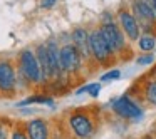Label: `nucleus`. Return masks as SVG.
<instances>
[{
    "label": "nucleus",
    "mask_w": 156,
    "mask_h": 139,
    "mask_svg": "<svg viewBox=\"0 0 156 139\" xmlns=\"http://www.w3.org/2000/svg\"><path fill=\"white\" fill-rule=\"evenodd\" d=\"M94 107H76L64 112L61 121L54 119L55 132L54 139L61 136L62 139H92L98 131Z\"/></svg>",
    "instance_id": "obj_1"
},
{
    "label": "nucleus",
    "mask_w": 156,
    "mask_h": 139,
    "mask_svg": "<svg viewBox=\"0 0 156 139\" xmlns=\"http://www.w3.org/2000/svg\"><path fill=\"white\" fill-rule=\"evenodd\" d=\"M59 67H61V77L71 84H74L76 79L82 75V69L86 67V64L71 40L59 45Z\"/></svg>",
    "instance_id": "obj_2"
},
{
    "label": "nucleus",
    "mask_w": 156,
    "mask_h": 139,
    "mask_svg": "<svg viewBox=\"0 0 156 139\" xmlns=\"http://www.w3.org/2000/svg\"><path fill=\"white\" fill-rule=\"evenodd\" d=\"M15 65L22 74L27 77V81L30 82V85L37 91L42 89V71L39 65L37 55L32 47H25L22 50H19V54L15 55Z\"/></svg>",
    "instance_id": "obj_3"
},
{
    "label": "nucleus",
    "mask_w": 156,
    "mask_h": 139,
    "mask_svg": "<svg viewBox=\"0 0 156 139\" xmlns=\"http://www.w3.org/2000/svg\"><path fill=\"white\" fill-rule=\"evenodd\" d=\"M99 32H101L102 39L106 40V44L109 45L114 55H121L122 52L128 49V42H126V35L122 34L121 27L112 20V17L109 14H104L101 24H99Z\"/></svg>",
    "instance_id": "obj_4"
},
{
    "label": "nucleus",
    "mask_w": 156,
    "mask_h": 139,
    "mask_svg": "<svg viewBox=\"0 0 156 139\" xmlns=\"http://www.w3.org/2000/svg\"><path fill=\"white\" fill-rule=\"evenodd\" d=\"M17 96V65L14 57L0 55V97L12 99Z\"/></svg>",
    "instance_id": "obj_5"
},
{
    "label": "nucleus",
    "mask_w": 156,
    "mask_h": 139,
    "mask_svg": "<svg viewBox=\"0 0 156 139\" xmlns=\"http://www.w3.org/2000/svg\"><path fill=\"white\" fill-rule=\"evenodd\" d=\"M89 50H91L92 62L96 65L101 67H109L111 64H114V52L109 49V45L106 44V40L102 39L99 29H92L89 30Z\"/></svg>",
    "instance_id": "obj_6"
},
{
    "label": "nucleus",
    "mask_w": 156,
    "mask_h": 139,
    "mask_svg": "<svg viewBox=\"0 0 156 139\" xmlns=\"http://www.w3.org/2000/svg\"><path fill=\"white\" fill-rule=\"evenodd\" d=\"M131 14L134 15L139 29L148 34H154L156 29V14L153 10L149 0H133L131 2ZM156 35V34H154Z\"/></svg>",
    "instance_id": "obj_7"
},
{
    "label": "nucleus",
    "mask_w": 156,
    "mask_h": 139,
    "mask_svg": "<svg viewBox=\"0 0 156 139\" xmlns=\"http://www.w3.org/2000/svg\"><path fill=\"white\" fill-rule=\"evenodd\" d=\"M111 109L118 117L124 119V121H129V122H139L144 117L143 107L136 101H133L128 94L114 99L112 104H111Z\"/></svg>",
    "instance_id": "obj_8"
},
{
    "label": "nucleus",
    "mask_w": 156,
    "mask_h": 139,
    "mask_svg": "<svg viewBox=\"0 0 156 139\" xmlns=\"http://www.w3.org/2000/svg\"><path fill=\"white\" fill-rule=\"evenodd\" d=\"M24 124L29 139H54V121H49L45 117H34L25 121Z\"/></svg>",
    "instance_id": "obj_9"
},
{
    "label": "nucleus",
    "mask_w": 156,
    "mask_h": 139,
    "mask_svg": "<svg viewBox=\"0 0 156 139\" xmlns=\"http://www.w3.org/2000/svg\"><path fill=\"white\" fill-rule=\"evenodd\" d=\"M118 22L119 27H121L122 34L126 35V39L131 42H136L141 35V29H139L138 22H136L134 15L131 14V10L128 9H119L118 10Z\"/></svg>",
    "instance_id": "obj_10"
},
{
    "label": "nucleus",
    "mask_w": 156,
    "mask_h": 139,
    "mask_svg": "<svg viewBox=\"0 0 156 139\" xmlns=\"http://www.w3.org/2000/svg\"><path fill=\"white\" fill-rule=\"evenodd\" d=\"M71 42L76 45V49L79 50L82 61H84L86 65L94 64L91 57V50H89V30L84 27H76L74 30L71 32Z\"/></svg>",
    "instance_id": "obj_11"
},
{
    "label": "nucleus",
    "mask_w": 156,
    "mask_h": 139,
    "mask_svg": "<svg viewBox=\"0 0 156 139\" xmlns=\"http://www.w3.org/2000/svg\"><path fill=\"white\" fill-rule=\"evenodd\" d=\"M32 104H42V106H49V107H54V104H55V101H54V97H52V94H49V92H45V91H34L29 97H25V99H22L20 102H19V107H22V106H32Z\"/></svg>",
    "instance_id": "obj_12"
},
{
    "label": "nucleus",
    "mask_w": 156,
    "mask_h": 139,
    "mask_svg": "<svg viewBox=\"0 0 156 139\" xmlns=\"http://www.w3.org/2000/svg\"><path fill=\"white\" fill-rule=\"evenodd\" d=\"M141 96L148 106L156 107V79H148L144 81L141 89Z\"/></svg>",
    "instance_id": "obj_13"
},
{
    "label": "nucleus",
    "mask_w": 156,
    "mask_h": 139,
    "mask_svg": "<svg viewBox=\"0 0 156 139\" xmlns=\"http://www.w3.org/2000/svg\"><path fill=\"white\" fill-rule=\"evenodd\" d=\"M136 42H138L139 50H143V52H153V50H154V47H156V35L144 32V34L139 35V39Z\"/></svg>",
    "instance_id": "obj_14"
},
{
    "label": "nucleus",
    "mask_w": 156,
    "mask_h": 139,
    "mask_svg": "<svg viewBox=\"0 0 156 139\" xmlns=\"http://www.w3.org/2000/svg\"><path fill=\"white\" fill-rule=\"evenodd\" d=\"M10 139H29L27 132H25V124L22 121H14L10 131Z\"/></svg>",
    "instance_id": "obj_15"
},
{
    "label": "nucleus",
    "mask_w": 156,
    "mask_h": 139,
    "mask_svg": "<svg viewBox=\"0 0 156 139\" xmlns=\"http://www.w3.org/2000/svg\"><path fill=\"white\" fill-rule=\"evenodd\" d=\"M12 126H14V121H12V119L0 116V139H10Z\"/></svg>",
    "instance_id": "obj_16"
},
{
    "label": "nucleus",
    "mask_w": 156,
    "mask_h": 139,
    "mask_svg": "<svg viewBox=\"0 0 156 139\" xmlns=\"http://www.w3.org/2000/svg\"><path fill=\"white\" fill-rule=\"evenodd\" d=\"M121 77V71L119 69H111L108 71L106 74L101 75V82H112V81H118Z\"/></svg>",
    "instance_id": "obj_17"
},
{
    "label": "nucleus",
    "mask_w": 156,
    "mask_h": 139,
    "mask_svg": "<svg viewBox=\"0 0 156 139\" xmlns=\"http://www.w3.org/2000/svg\"><path fill=\"white\" fill-rule=\"evenodd\" d=\"M154 62V55L151 54V52H146V54L139 55L138 59H136V64L138 65H149Z\"/></svg>",
    "instance_id": "obj_18"
},
{
    "label": "nucleus",
    "mask_w": 156,
    "mask_h": 139,
    "mask_svg": "<svg viewBox=\"0 0 156 139\" xmlns=\"http://www.w3.org/2000/svg\"><path fill=\"white\" fill-rule=\"evenodd\" d=\"M99 92H101V84H99V82H91V84H87V92H86L87 96L98 97Z\"/></svg>",
    "instance_id": "obj_19"
},
{
    "label": "nucleus",
    "mask_w": 156,
    "mask_h": 139,
    "mask_svg": "<svg viewBox=\"0 0 156 139\" xmlns=\"http://www.w3.org/2000/svg\"><path fill=\"white\" fill-rule=\"evenodd\" d=\"M57 2H59V0H42L39 7H41L42 10H49V9L55 7V5H57Z\"/></svg>",
    "instance_id": "obj_20"
},
{
    "label": "nucleus",
    "mask_w": 156,
    "mask_h": 139,
    "mask_svg": "<svg viewBox=\"0 0 156 139\" xmlns=\"http://www.w3.org/2000/svg\"><path fill=\"white\" fill-rule=\"evenodd\" d=\"M149 4H151L153 10H154V14H156V0H149Z\"/></svg>",
    "instance_id": "obj_21"
},
{
    "label": "nucleus",
    "mask_w": 156,
    "mask_h": 139,
    "mask_svg": "<svg viewBox=\"0 0 156 139\" xmlns=\"http://www.w3.org/2000/svg\"><path fill=\"white\" fill-rule=\"evenodd\" d=\"M143 139H156V137H153L151 134H148V136H143Z\"/></svg>",
    "instance_id": "obj_22"
}]
</instances>
